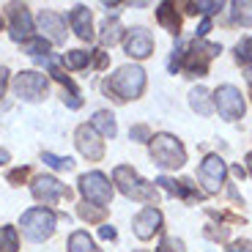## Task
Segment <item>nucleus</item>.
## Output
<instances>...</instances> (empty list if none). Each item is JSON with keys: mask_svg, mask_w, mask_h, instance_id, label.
I'll return each mask as SVG.
<instances>
[{"mask_svg": "<svg viewBox=\"0 0 252 252\" xmlns=\"http://www.w3.org/2000/svg\"><path fill=\"white\" fill-rule=\"evenodd\" d=\"M31 192H33V197H36L38 203H44V206H55L61 197H69L71 195V189L66 187V184H61L58 178H52V176L36 178L33 187H31Z\"/></svg>", "mask_w": 252, "mask_h": 252, "instance_id": "10", "label": "nucleus"}, {"mask_svg": "<svg viewBox=\"0 0 252 252\" xmlns=\"http://www.w3.org/2000/svg\"><path fill=\"white\" fill-rule=\"evenodd\" d=\"M8 162V151L6 148H0V164H6Z\"/></svg>", "mask_w": 252, "mask_h": 252, "instance_id": "37", "label": "nucleus"}, {"mask_svg": "<svg viewBox=\"0 0 252 252\" xmlns=\"http://www.w3.org/2000/svg\"><path fill=\"white\" fill-rule=\"evenodd\" d=\"M101 239H115V227L104 225V227H101Z\"/></svg>", "mask_w": 252, "mask_h": 252, "instance_id": "35", "label": "nucleus"}, {"mask_svg": "<svg viewBox=\"0 0 252 252\" xmlns=\"http://www.w3.org/2000/svg\"><path fill=\"white\" fill-rule=\"evenodd\" d=\"M77 214L82 217L85 222H101L104 217H107V208H101V206H88V203H82L80 208H77Z\"/></svg>", "mask_w": 252, "mask_h": 252, "instance_id": "28", "label": "nucleus"}, {"mask_svg": "<svg viewBox=\"0 0 252 252\" xmlns=\"http://www.w3.org/2000/svg\"><path fill=\"white\" fill-rule=\"evenodd\" d=\"M113 181L118 184V189L124 192L126 197H132V200H143V203H157L159 197V189L154 184L143 181L132 167H126V164H118L113 170Z\"/></svg>", "mask_w": 252, "mask_h": 252, "instance_id": "3", "label": "nucleus"}, {"mask_svg": "<svg viewBox=\"0 0 252 252\" xmlns=\"http://www.w3.org/2000/svg\"><path fill=\"white\" fill-rule=\"evenodd\" d=\"M140 252H145V250H140Z\"/></svg>", "mask_w": 252, "mask_h": 252, "instance_id": "42", "label": "nucleus"}, {"mask_svg": "<svg viewBox=\"0 0 252 252\" xmlns=\"http://www.w3.org/2000/svg\"><path fill=\"white\" fill-rule=\"evenodd\" d=\"M236 61L252 63V38H241L239 44H236Z\"/></svg>", "mask_w": 252, "mask_h": 252, "instance_id": "29", "label": "nucleus"}, {"mask_svg": "<svg viewBox=\"0 0 252 252\" xmlns=\"http://www.w3.org/2000/svg\"><path fill=\"white\" fill-rule=\"evenodd\" d=\"M233 176H239V178H244V167H239V164H236V167H233Z\"/></svg>", "mask_w": 252, "mask_h": 252, "instance_id": "38", "label": "nucleus"}, {"mask_svg": "<svg viewBox=\"0 0 252 252\" xmlns=\"http://www.w3.org/2000/svg\"><path fill=\"white\" fill-rule=\"evenodd\" d=\"M211 99H214V107L220 110V115L225 121H239L244 115L247 104H244V96H241V91L236 85H220Z\"/></svg>", "mask_w": 252, "mask_h": 252, "instance_id": "7", "label": "nucleus"}, {"mask_svg": "<svg viewBox=\"0 0 252 252\" xmlns=\"http://www.w3.org/2000/svg\"><path fill=\"white\" fill-rule=\"evenodd\" d=\"M154 52V36L145 28H132V31H126V55L137 58H148Z\"/></svg>", "mask_w": 252, "mask_h": 252, "instance_id": "13", "label": "nucleus"}, {"mask_svg": "<svg viewBox=\"0 0 252 252\" xmlns=\"http://www.w3.org/2000/svg\"><path fill=\"white\" fill-rule=\"evenodd\" d=\"M157 184H159L162 189H167L170 195L184 197V200H197V197H200V192L192 187V181H173V178H164V176H162Z\"/></svg>", "mask_w": 252, "mask_h": 252, "instance_id": "17", "label": "nucleus"}, {"mask_svg": "<svg viewBox=\"0 0 252 252\" xmlns=\"http://www.w3.org/2000/svg\"><path fill=\"white\" fill-rule=\"evenodd\" d=\"M74 143H77L80 154H82L85 159H88V162H99V159L104 157V140H101L99 134L94 132V126H88V124L77 126Z\"/></svg>", "mask_w": 252, "mask_h": 252, "instance_id": "11", "label": "nucleus"}, {"mask_svg": "<svg viewBox=\"0 0 252 252\" xmlns=\"http://www.w3.org/2000/svg\"><path fill=\"white\" fill-rule=\"evenodd\" d=\"M41 162L47 164V167H52V170H74V162H71L69 157H55V154H50V151H44L41 154Z\"/></svg>", "mask_w": 252, "mask_h": 252, "instance_id": "23", "label": "nucleus"}, {"mask_svg": "<svg viewBox=\"0 0 252 252\" xmlns=\"http://www.w3.org/2000/svg\"><path fill=\"white\" fill-rule=\"evenodd\" d=\"M247 80H250V88H252V71H247Z\"/></svg>", "mask_w": 252, "mask_h": 252, "instance_id": "40", "label": "nucleus"}, {"mask_svg": "<svg viewBox=\"0 0 252 252\" xmlns=\"http://www.w3.org/2000/svg\"><path fill=\"white\" fill-rule=\"evenodd\" d=\"M55 222L58 217L50 208H31V211L22 214V233L31 241H47L55 233Z\"/></svg>", "mask_w": 252, "mask_h": 252, "instance_id": "4", "label": "nucleus"}, {"mask_svg": "<svg viewBox=\"0 0 252 252\" xmlns=\"http://www.w3.org/2000/svg\"><path fill=\"white\" fill-rule=\"evenodd\" d=\"M151 157L159 167H164V170H178V167L187 164V151H184L181 140L167 134V132L151 137Z\"/></svg>", "mask_w": 252, "mask_h": 252, "instance_id": "2", "label": "nucleus"}, {"mask_svg": "<svg viewBox=\"0 0 252 252\" xmlns=\"http://www.w3.org/2000/svg\"><path fill=\"white\" fill-rule=\"evenodd\" d=\"M247 164H250V173H252V151L247 154Z\"/></svg>", "mask_w": 252, "mask_h": 252, "instance_id": "39", "label": "nucleus"}, {"mask_svg": "<svg viewBox=\"0 0 252 252\" xmlns=\"http://www.w3.org/2000/svg\"><path fill=\"white\" fill-rule=\"evenodd\" d=\"M220 52H222L220 44H206V41L192 44V47H184V58H181V66H178V69L189 71V74H195V77H206L208 61L217 58Z\"/></svg>", "mask_w": 252, "mask_h": 252, "instance_id": "5", "label": "nucleus"}, {"mask_svg": "<svg viewBox=\"0 0 252 252\" xmlns=\"http://www.w3.org/2000/svg\"><path fill=\"white\" fill-rule=\"evenodd\" d=\"M233 17H236L239 25L252 28V0H247V3H233Z\"/></svg>", "mask_w": 252, "mask_h": 252, "instance_id": "27", "label": "nucleus"}, {"mask_svg": "<svg viewBox=\"0 0 252 252\" xmlns=\"http://www.w3.org/2000/svg\"><path fill=\"white\" fill-rule=\"evenodd\" d=\"M8 17H11V38L14 41H28V36L33 31V19L28 6H19V3L8 6Z\"/></svg>", "mask_w": 252, "mask_h": 252, "instance_id": "15", "label": "nucleus"}, {"mask_svg": "<svg viewBox=\"0 0 252 252\" xmlns=\"http://www.w3.org/2000/svg\"><path fill=\"white\" fill-rule=\"evenodd\" d=\"M6 80H8V71L0 69V96H3V91H6Z\"/></svg>", "mask_w": 252, "mask_h": 252, "instance_id": "36", "label": "nucleus"}, {"mask_svg": "<svg viewBox=\"0 0 252 252\" xmlns=\"http://www.w3.org/2000/svg\"><path fill=\"white\" fill-rule=\"evenodd\" d=\"M189 107L195 110V113L200 115H211V101H208V91L206 88H195L192 94H189Z\"/></svg>", "mask_w": 252, "mask_h": 252, "instance_id": "21", "label": "nucleus"}, {"mask_svg": "<svg viewBox=\"0 0 252 252\" xmlns=\"http://www.w3.org/2000/svg\"><path fill=\"white\" fill-rule=\"evenodd\" d=\"M28 176H31V170H28V167H17V170H11V173H8V181H11V184H17V181H25Z\"/></svg>", "mask_w": 252, "mask_h": 252, "instance_id": "32", "label": "nucleus"}, {"mask_svg": "<svg viewBox=\"0 0 252 252\" xmlns=\"http://www.w3.org/2000/svg\"><path fill=\"white\" fill-rule=\"evenodd\" d=\"M63 63H66L69 69H82V66H88V63H91V52L71 50V52H66V55H63Z\"/></svg>", "mask_w": 252, "mask_h": 252, "instance_id": "26", "label": "nucleus"}, {"mask_svg": "<svg viewBox=\"0 0 252 252\" xmlns=\"http://www.w3.org/2000/svg\"><path fill=\"white\" fill-rule=\"evenodd\" d=\"M69 25L82 41H91L94 38V17H91L88 6H74L69 11Z\"/></svg>", "mask_w": 252, "mask_h": 252, "instance_id": "16", "label": "nucleus"}, {"mask_svg": "<svg viewBox=\"0 0 252 252\" xmlns=\"http://www.w3.org/2000/svg\"><path fill=\"white\" fill-rule=\"evenodd\" d=\"M208 31H211V19H203V22H200V28H197V36L203 38Z\"/></svg>", "mask_w": 252, "mask_h": 252, "instance_id": "34", "label": "nucleus"}, {"mask_svg": "<svg viewBox=\"0 0 252 252\" xmlns=\"http://www.w3.org/2000/svg\"><path fill=\"white\" fill-rule=\"evenodd\" d=\"M159 252H187V247H184L181 239L167 236V239H162V244H159Z\"/></svg>", "mask_w": 252, "mask_h": 252, "instance_id": "30", "label": "nucleus"}, {"mask_svg": "<svg viewBox=\"0 0 252 252\" xmlns=\"http://www.w3.org/2000/svg\"><path fill=\"white\" fill-rule=\"evenodd\" d=\"M129 137L137 140V143H148L154 134H151V129H148L145 124H137V126H132V129H129Z\"/></svg>", "mask_w": 252, "mask_h": 252, "instance_id": "31", "label": "nucleus"}, {"mask_svg": "<svg viewBox=\"0 0 252 252\" xmlns=\"http://www.w3.org/2000/svg\"><path fill=\"white\" fill-rule=\"evenodd\" d=\"M230 252H252V244L250 241H236V244H230Z\"/></svg>", "mask_w": 252, "mask_h": 252, "instance_id": "33", "label": "nucleus"}, {"mask_svg": "<svg viewBox=\"0 0 252 252\" xmlns=\"http://www.w3.org/2000/svg\"><path fill=\"white\" fill-rule=\"evenodd\" d=\"M17 247H19L17 227H11V225H3V227H0V252H14Z\"/></svg>", "mask_w": 252, "mask_h": 252, "instance_id": "22", "label": "nucleus"}, {"mask_svg": "<svg viewBox=\"0 0 252 252\" xmlns=\"http://www.w3.org/2000/svg\"><path fill=\"white\" fill-rule=\"evenodd\" d=\"M14 94L22 101H41L47 96V77L38 71H22L14 80Z\"/></svg>", "mask_w": 252, "mask_h": 252, "instance_id": "9", "label": "nucleus"}, {"mask_svg": "<svg viewBox=\"0 0 252 252\" xmlns=\"http://www.w3.org/2000/svg\"><path fill=\"white\" fill-rule=\"evenodd\" d=\"M80 192L88 203L101 206V208L113 200V184H110V178L104 176V173H99V170L80 176Z\"/></svg>", "mask_w": 252, "mask_h": 252, "instance_id": "6", "label": "nucleus"}, {"mask_svg": "<svg viewBox=\"0 0 252 252\" xmlns=\"http://www.w3.org/2000/svg\"><path fill=\"white\" fill-rule=\"evenodd\" d=\"M0 28H3V17H0Z\"/></svg>", "mask_w": 252, "mask_h": 252, "instance_id": "41", "label": "nucleus"}, {"mask_svg": "<svg viewBox=\"0 0 252 252\" xmlns=\"http://www.w3.org/2000/svg\"><path fill=\"white\" fill-rule=\"evenodd\" d=\"M118 38H121V25H118V19H107L104 25H101V44H118Z\"/></svg>", "mask_w": 252, "mask_h": 252, "instance_id": "24", "label": "nucleus"}, {"mask_svg": "<svg viewBox=\"0 0 252 252\" xmlns=\"http://www.w3.org/2000/svg\"><path fill=\"white\" fill-rule=\"evenodd\" d=\"M91 126H94V132L99 134V137H115V132H118L115 115L110 113V110H99V113L94 115V121H91Z\"/></svg>", "mask_w": 252, "mask_h": 252, "instance_id": "18", "label": "nucleus"}, {"mask_svg": "<svg viewBox=\"0 0 252 252\" xmlns=\"http://www.w3.org/2000/svg\"><path fill=\"white\" fill-rule=\"evenodd\" d=\"M132 225H134L137 239H143V241L154 239V233H159V230H162V211H159V208H154V206H145L143 211L134 217Z\"/></svg>", "mask_w": 252, "mask_h": 252, "instance_id": "12", "label": "nucleus"}, {"mask_svg": "<svg viewBox=\"0 0 252 252\" xmlns=\"http://www.w3.org/2000/svg\"><path fill=\"white\" fill-rule=\"evenodd\" d=\"M104 91L113 94L118 101H129V99H140L145 91V71L134 63L129 66H121L107 82H104Z\"/></svg>", "mask_w": 252, "mask_h": 252, "instance_id": "1", "label": "nucleus"}, {"mask_svg": "<svg viewBox=\"0 0 252 252\" xmlns=\"http://www.w3.org/2000/svg\"><path fill=\"white\" fill-rule=\"evenodd\" d=\"M225 176H227V164L222 157H217V154H208L206 159H203L200 170H197V178H200L203 189H206L208 195H217L222 187H225Z\"/></svg>", "mask_w": 252, "mask_h": 252, "instance_id": "8", "label": "nucleus"}, {"mask_svg": "<svg viewBox=\"0 0 252 252\" xmlns=\"http://www.w3.org/2000/svg\"><path fill=\"white\" fill-rule=\"evenodd\" d=\"M157 19H159V25H164L173 36H178V31H181V17L176 14V8H173L170 3H162V6L157 8Z\"/></svg>", "mask_w": 252, "mask_h": 252, "instance_id": "19", "label": "nucleus"}, {"mask_svg": "<svg viewBox=\"0 0 252 252\" xmlns=\"http://www.w3.org/2000/svg\"><path fill=\"white\" fill-rule=\"evenodd\" d=\"M22 52H28V55H33V58H41V52H50V41L47 38H28V41H22Z\"/></svg>", "mask_w": 252, "mask_h": 252, "instance_id": "25", "label": "nucleus"}, {"mask_svg": "<svg viewBox=\"0 0 252 252\" xmlns=\"http://www.w3.org/2000/svg\"><path fill=\"white\" fill-rule=\"evenodd\" d=\"M38 28H41V38H50L52 44H63L66 41V19L55 11H41L38 14Z\"/></svg>", "mask_w": 252, "mask_h": 252, "instance_id": "14", "label": "nucleus"}, {"mask_svg": "<svg viewBox=\"0 0 252 252\" xmlns=\"http://www.w3.org/2000/svg\"><path fill=\"white\" fill-rule=\"evenodd\" d=\"M69 252H101V250L94 244V239L85 230H74L69 236Z\"/></svg>", "mask_w": 252, "mask_h": 252, "instance_id": "20", "label": "nucleus"}]
</instances>
